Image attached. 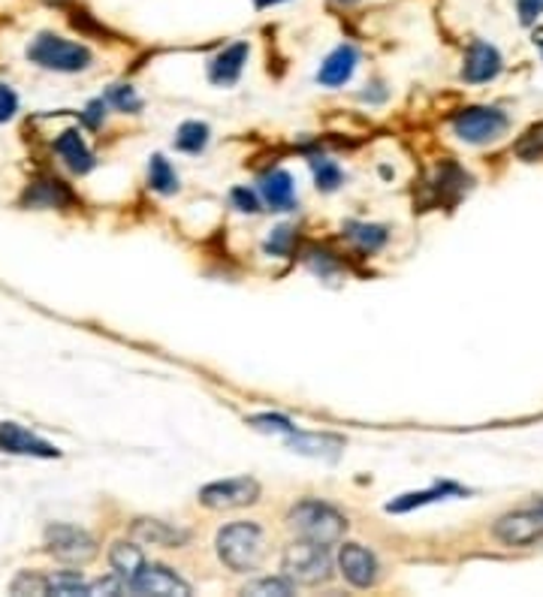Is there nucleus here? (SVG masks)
Instances as JSON below:
<instances>
[{
  "mask_svg": "<svg viewBox=\"0 0 543 597\" xmlns=\"http://www.w3.org/2000/svg\"><path fill=\"white\" fill-rule=\"evenodd\" d=\"M27 61L55 73H82L91 67L94 55L88 46L73 39L58 37V34H37V39L27 46Z\"/></svg>",
  "mask_w": 543,
  "mask_h": 597,
  "instance_id": "obj_1",
  "label": "nucleus"
},
{
  "mask_svg": "<svg viewBox=\"0 0 543 597\" xmlns=\"http://www.w3.org/2000/svg\"><path fill=\"white\" fill-rule=\"evenodd\" d=\"M287 525L305 540L332 547L335 540H342L347 519L335 507L323 504V501H299L291 511V516H287Z\"/></svg>",
  "mask_w": 543,
  "mask_h": 597,
  "instance_id": "obj_2",
  "label": "nucleus"
},
{
  "mask_svg": "<svg viewBox=\"0 0 543 597\" xmlns=\"http://www.w3.org/2000/svg\"><path fill=\"white\" fill-rule=\"evenodd\" d=\"M217 555L229 571L248 573L263 559V531L253 523H233L217 535Z\"/></svg>",
  "mask_w": 543,
  "mask_h": 597,
  "instance_id": "obj_3",
  "label": "nucleus"
},
{
  "mask_svg": "<svg viewBox=\"0 0 543 597\" xmlns=\"http://www.w3.org/2000/svg\"><path fill=\"white\" fill-rule=\"evenodd\" d=\"M284 573L287 580L303 585L327 583L332 576V555H329L327 543H315V540H305L299 537L296 543L287 547L284 552Z\"/></svg>",
  "mask_w": 543,
  "mask_h": 597,
  "instance_id": "obj_4",
  "label": "nucleus"
},
{
  "mask_svg": "<svg viewBox=\"0 0 543 597\" xmlns=\"http://www.w3.org/2000/svg\"><path fill=\"white\" fill-rule=\"evenodd\" d=\"M507 130V115L493 106H468L453 115V133L471 145L495 142Z\"/></svg>",
  "mask_w": 543,
  "mask_h": 597,
  "instance_id": "obj_5",
  "label": "nucleus"
},
{
  "mask_svg": "<svg viewBox=\"0 0 543 597\" xmlns=\"http://www.w3.org/2000/svg\"><path fill=\"white\" fill-rule=\"evenodd\" d=\"M46 549L63 564H88L97 555V543L88 531L73 525H49L46 531Z\"/></svg>",
  "mask_w": 543,
  "mask_h": 597,
  "instance_id": "obj_6",
  "label": "nucleus"
},
{
  "mask_svg": "<svg viewBox=\"0 0 543 597\" xmlns=\"http://www.w3.org/2000/svg\"><path fill=\"white\" fill-rule=\"evenodd\" d=\"M260 497V483L253 477H233V480H217L200 489V501L212 511H236L248 507Z\"/></svg>",
  "mask_w": 543,
  "mask_h": 597,
  "instance_id": "obj_7",
  "label": "nucleus"
},
{
  "mask_svg": "<svg viewBox=\"0 0 543 597\" xmlns=\"http://www.w3.org/2000/svg\"><path fill=\"white\" fill-rule=\"evenodd\" d=\"M495 537L505 543V547H529L534 540L543 537V511L541 504L531 507V511H517L501 516L495 523Z\"/></svg>",
  "mask_w": 543,
  "mask_h": 597,
  "instance_id": "obj_8",
  "label": "nucleus"
},
{
  "mask_svg": "<svg viewBox=\"0 0 543 597\" xmlns=\"http://www.w3.org/2000/svg\"><path fill=\"white\" fill-rule=\"evenodd\" d=\"M0 453L10 456H34V459H58L61 449L43 441L34 432H27L19 423H0Z\"/></svg>",
  "mask_w": 543,
  "mask_h": 597,
  "instance_id": "obj_9",
  "label": "nucleus"
},
{
  "mask_svg": "<svg viewBox=\"0 0 543 597\" xmlns=\"http://www.w3.org/2000/svg\"><path fill=\"white\" fill-rule=\"evenodd\" d=\"M130 592H137V595H157V597H185L190 595V585L176 576L173 571H166L161 564H142V571L130 580Z\"/></svg>",
  "mask_w": 543,
  "mask_h": 597,
  "instance_id": "obj_10",
  "label": "nucleus"
},
{
  "mask_svg": "<svg viewBox=\"0 0 543 597\" xmlns=\"http://www.w3.org/2000/svg\"><path fill=\"white\" fill-rule=\"evenodd\" d=\"M501 55L493 43L486 39H474L465 51V63H462V79L471 85H483V82H493L495 75L501 73Z\"/></svg>",
  "mask_w": 543,
  "mask_h": 597,
  "instance_id": "obj_11",
  "label": "nucleus"
},
{
  "mask_svg": "<svg viewBox=\"0 0 543 597\" xmlns=\"http://www.w3.org/2000/svg\"><path fill=\"white\" fill-rule=\"evenodd\" d=\"M339 567H342L344 580L356 588H371L378 583V559L359 543H347L339 552Z\"/></svg>",
  "mask_w": 543,
  "mask_h": 597,
  "instance_id": "obj_12",
  "label": "nucleus"
},
{
  "mask_svg": "<svg viewBox=\"0 0 543 597\" xmlns=\"http://www.w3.org/2000/svg\"><path fill=\"white\" fill-rule=\"evenodd\" d=\"M356 63H359V51H356V46L342 43V46H335V49L323 58L320 70H317V82L327 87H342L344 82H351Z\"/></svg>",
  "mask_w": 543,
  "mask_h": 597,
  "instance_id": "obj_13",
  "label": "nucleus"
},
{
  "mask_svg": "<svg viewBox=\"0 0 543 597\" xmlns=\"http://www.w3.org/2000/svg\"><path fill=\"white\" fill-rule=\"evenodd\" d=\"M22 202L31 206V209H67V206L76 202V197H73V190L63 182L51 178V175H43V178L27 185Z\"/></svg>",
  "mask_w": 543,
  "mask_h": 597,
  "instance_id": "obj_14",
  "label": "nucleus"
},
{
  "mask_svg": "<svg viewBox=\"0 0 543 597\" xmlns=\"http://www.w3.org/2000/svg\"><path fill=\"white\" fill-rule=\"evenodd\" d=\"M248 55H251V46L248 43H233L224 51H217L212 63H209V79L212 85H236L239 82L241 70L248 63Z\"/></svg>",
  "mask_w": 543,
  "mask_h": 597,
  "instance_id": "obj_15",
  "label": "nucleus"
},
{
  "mask_svg": "<svg viewBox=\"0 0 543 597\" xmlns=\"http://www.w3.org/2000/svg\"><path fill=\"white\" fill-rule=\"evenodd\" d=\"M260 194H263L265 206L272 212H291L296 209V190H293L291 173L284 169H272L260 178Z\"/></svg>",
  "mask_w": 543,
  "mask_h": 597,
  "instance_id": "obj_16",
  "label": "nucleus"
},
{
  "mask_svg": "<svg viewBox=\"0 0 543 597\" xmlns=\"http://www.w3.org/2000/svg\"><path fill=\"white\" fill-rule=\"evenodd\" d=\"M287 447L299 456L311 459H335L344 449V441L339 435H308V432H293L287 435Z\"/></svg>",
  "mask_w": 543,
  "mask_h": 597,
  "instance_id": "obj_17",
  "label": "nucleus"
},
{
  "mask_svg": "<svg viewBox=\"0 0 543 597\" xmlns=\"http://www.w3.org/2000/svg\"><path fill=\"white\" fill-rule=\"evenodd\" d=\"M55 151H58V157H61L73 173L85 175L94 169V154L85 145V139L79 130H63L61 137L55 139Z\"/></svg>",
  "mask_w": 543,
  "mask_h": 597,
  "instance_id": "obj_18",
  "label": "nucleus"
},
{
  "mask_svg": "<svg viewBox=\"0 0 543 597\" xmlns=\"http://www.w3.org/2000/svg\"><path fill=\"white\" fill-rule=\"evenodd\" d=\"M133 535L145 540V543H152V547H181V543H188V535L181 528L161 523V519H140L133 525Z\"/></svg>",
  "mask_w": 543,
  "mask_h": 597,
  "instance_id": "obj_19",
  "label": "nucleus"
},
{
  "mask_svg": "<svg viewBox=\"0 0 543 597\" xmlns=\"http://www.w3.org/2000/svg\"><path fill=\"white\" fill-rule=\"evenodd\" d=\"M450 495H462V489L453 483H441V485H432L426 492H411V495H399L396 501L387 504V513H408V511H417V507H426V504H435V501H444V497Z\"/></svg>",
  "mask_w": 543,
  "mask_h": 597,
  "instance_id": "obj_20",
  "label": "nucleus"
},
{
  "mask_svg": "<svg viewBox=\"0 0 543 597\" xmlns=\"http://www.w3.org/2000/svg\"><path fill=\"white\" fill-rule=\"evenodd\" d=\"M471 190V175L465 169H459L456 163H444L441 169H438V182H435V194L441 202L447 206H453L456 199L462 197Z\"/></svg>",
  "mask_w": 543,
  "mask_h": 597,
  "instance_id": "obj_21",
  "label": "nucleus"
},
{
  "mask_svg": "<svg viewBox=\"0 0 543 597\" xmlns=\"http://www.w3.org/2000/svg\"><path fill=\"white\" fill-rule=\"evenodd\" d=\"M109 564H113L115 576H121L127 583V588H130V580L142 571L145 555H142V549L137 547V543H125V540H121V543H115V547L109 549Z\"/></svg>",
  "mask_w": 543,
  "mask_h": 597,
  "instance_id": "obj_22",
  "label": "nucleus"
},
{
  "mask_svg": "<svg viewBox=\"0 0 543 597\" xmlns=\"http://www.w3.org/2000/svg\"><path fill=\"white\" fill-rule=\"evenodd\" d=\"M344 236L356 242L363 250H378L387 245V230L378 224H359V221H351L344 224Z\"/></svg>",
  "mask_w": 543,
  "mask_h": 597,
  "instance_id": "obj_23",
  "label": "nucleus"
},
{
  "mask_svg": "<svg viewBox=\"0 0 543 597\" xmlns=\"http://www.w3.org/2000/svg\"><path fill=\"white\" fill-rule=\"evenodd\" d=\"M149 185H152V190H157V194H164V197H169V194H176L178 190V175L176 169L169 166V161H166L164 154H154L152 163H149Z\"/></svg>",
  "mask_w": 543,
  "mask_h": 597,
  "instance_id": "obj_24",
  "label": "nucleus"
},
{
  "mask_svg": "<svg viewBox=\"0 0 543 597\" xmlns=\"http://www.w3.org/2000/svg\"><path fill=\"white\" fill-rule=\"evenodd\" d=\"M209 145V125L202 121H185L176 133V149L185 154H200Z\"/></svg>",
  "mask_w": 543,
  "mask_h": 597,
  "instance_id": "obj_25",
  "label": "nucleus"
},
{
  "mask_svg": "<svg viewBox=\"0 0 543 597\" xmlns=\"http://www.w3.org/2000/svg\"><path fill=\"white\" fill-rule=\"evenodd\" d=\"M311 169H315L317 190L332 194V190H339V187H342L344 175L342 169H339V163L327 161V157H317V161H311Z\"/></svg>",
  "mask_w": 543,
  "mask_h": 597,
  "instance_id": "obj_26",
  "label": "nucleus"
},
{
  "mask_svg": "<svg viewBox=\"0 0 543 597\" xmlns=\"http://www.w3.org/2000/svg\"><path fill=\"white\" fill-rule=\"evenodd\" d=\"M46 588L49 595H88L91 585L82 583L79 573H58V576H49L46 580Z\"/></svg>",
  "mask_w": 543,
  "mask_h": 597,
  "instance_id": "obj_27",
  "label": "nucleus"
},
{
  "mask_svg": "<svg viewBox=\"0 0 543 597\" xmlns=\"http://www.w3.org/2000/svg\"><path fill=\"white\" fill-rule=\"evenodd\" d=\"M106 103H113L115 109H121V113H130V115H137L142 109V97L130 85H113V87H109V94H106Z\"/></svg>",
  "mask_w": 543,
  "mask_h": 597,
  "instance_id": "obj_28",
  "label": "nucleus"
},
{
  "mask_svg": "<svg viewBox=\"0 0 543 597\" xmlns=\"http://www.w3.org/2000/svg\"><path fill=\"white\" fill-rule=\"evenodd\" d=\"M248 425H253L257 432H269V435H293L296 425L287 420V417H275V413H260V417H251Z\"/></svg>",
  "mask_w": 543,
  "mask_h": 597,
  "instance_id": "obj_29",
  "label": "nucleus"
},
{
  "mask_svg": "<svg viewBox=\"0 0 543 597\" xmlns=\"http://www.w3.org/2000/svg\"><path fill=\"white\" fill-rule=\"evenodd\" d=\"M517 154L519 157H526V161H538V157H543V125L531 127L529 133L519 139Z\"/></svg>",
  "mask_w": 543,
  "mask_h": 597,
  "instance_id": "obj_30",
  "label": "nucleus"
},
{
  "mask_svg": "<svg viewBox=\"0 0 543 597\" xmlns=\"http://www.w3.org/2000/svg\"><path fill=\"white\" fill-rule=\"evenodd\" d=\"M245 595H293V580H257L245 588Z\"/></svg>",
  "mask_w": 543,
  "mask_h": 597,
  "instance_id": "obj_31",
  "label": "nucleus"
},
{
  "mask_svg": "<svg viewBox=\"0 0 543 597\" xmlns=\"http://www.w3.org/2000/svg\"><path fill=\"white\" fill-rule=\"evenodd\" d=\"M229 202H233V209L241 214L260 212V199H257V194L248 190V187H233V190H229Z\"/></svg>",
  "mask_w": 543,
  "mask_h": 597,
  "instance_id": "obj_32",
  "label": "nucleus"
},
{
  "mask_svg": "<svg viewBox=\"0 0 543 597\" xmlns=\"http://www.w3.org/2000/svg\"><path fill=\"white\" fill-rule=\"evenodd\" d=\"M293 248V230L291 226H279L272 236H269V242H265V250L269 254H275V257H287Z\"/></svg>",
  "mask_w": 543,
  "mask_h": 597,
  "instance_id": "obj_33",
  "label": "nucleus"
},
{
  "mask_svg": "<svg viewBox=\"0 0 543 597\" xmlns=\"http://www.w3.org/2000/svg\"><path fill=\"white\" fill-rule=\"evenodd\" d=\"M543 13V0H517L519 25L531 27L538 22V15Z\"/></svg>",
  "mask_w": 543,
  "mask_h": 597,
  "instance_id": "obj_34",
  "label": "nucleus"
},
{
  "mask_svg": "<svg viewBox=\"0 0 543 597\" xmlns=\"http://www.w3.org/2000/svg\"><path fill=\"white\" fill-rule=\"evenodd\" d=\"M19 113V97L10 85H0V121H10Z\"/></svg>",
  "mask_w": 543,
  "mask_h": 597,
  "instance_id": "obj_35",
  "label": "nucleus"
},
{
  "mask_svg": "<svg viewBox=\"0 0 543 597\" xmlns=\"http://www.w3.org/2000/svg\"><path fill=\"white\" fill-rule=\"evenodd\" d=\"M103 115H106V99H91L88 109L82 113V121L91 127V130H97L103 125Z\"/></svg>",
  "mask_w": 543,
  "mask_h": 597,
  "instance_id": "obj_36",
  "label": "nucleus"
},
{
  "mask_svg": "<svg viewBox=\"0 0 543 597\" xmlns=\"http://www.w3.org/2000/svg\"><path fill=\"white\" fill-rule=\"evenodd\" d=\"M253 3V10H272V7H281V3H291V0H251Z\"/></svg>",
  "mask_w": 543,
  "mask_h": 597,
  "instance_id": "obj_37",
  "label": "nucleus"
},
{
  "mask_svg": "<svg viewBox=\"0 0 543 597\" xmlns=\"http://www.w3.org/2000/svg\"><path fill=\"white\" fill-rule=\"evenodd\" d=\"M531 34H534V46H541L543 49V13L538 15V22L531 25Z\"/></svg>",
  "mask_w": 543,
  "mask_h": 597,
  "instance_id": "obj_38",
  "label": "nucleus"
},
{
  "mask_svg": "<svg viewBox=\"0 0 543 597\" xmlns=\"http://www.w3.org/2000/svg\"><path fill=\"white\" fill-rule=\"evenodd\" d=\"M335 7H354V3H359V0H332Z\"/></svg>",
  "mask_w": 543,
  "mask_h": 597,
  "instance_id": "obj_39",
  "label": "nucleus"
},
{
  "mask_svg": "<svg viewBox=\"0 0 543 597\" xmlns=\"http://www.w3.org/2000/svg\"><path fill=\"white\" fill-rule=\"evenodd\" d=\"M541 511H543V501H541Z\"/></svg>",
  "mask_w": 543,
  "mask_h": 597,
  "instance_id": "obj_40",
  "label": "nucleus"
}]
</instances>
